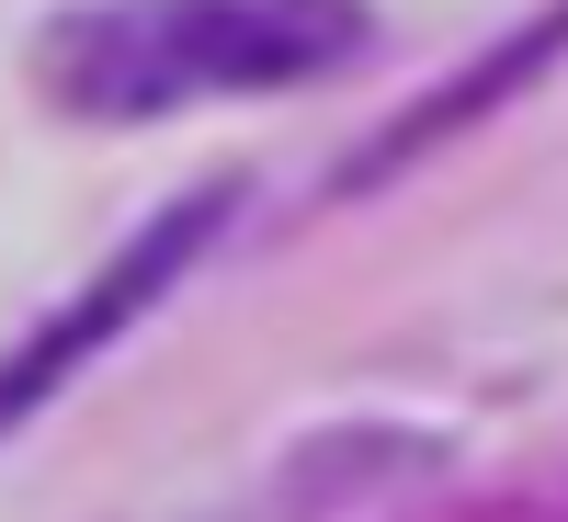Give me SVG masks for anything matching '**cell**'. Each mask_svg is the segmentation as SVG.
I'll return each mask as SVG.
<instances>
[{
  "label": "cell",
  "mask_w": 568,
  "mask_h": 522,
  "mask_svg": "<svg viewBox=\"0 0 568 522\" xmlns=\"http://www.w3.org/2000/svg\"><path fill=\"white\" fill-rule=\"evenodd\" d=\"M227 205H240L227 182H205V194H182V205H171V216L149 227V239H125V250H114L103 273H91L80 296H69V307H58V318H45L34 341H23V352H0V432H12V420H34V409L58 398L69 375L91 364V352H103V341H125V329L149 318V307L171 296V284H182V262H205V250H216Z\"/></svg>",
  "instance_id": "2"
},
{
  "label": "cell",
  "mask_w": 568,
  "mask_h": 522,
  "mask_svg": "<svg viewBox=\"0 0 568 522\" xmlns=\"http://www.w3.org/2000/svg\"><path fill=\"white\" fill-rule=\"evenodd\" d=\"M364 45V0H114L58 23L45 69L80 114H171L194 91L318 80Z\"/></svg>",
  "instance_id": "1"
},
{
  "label": "cell",
  "mask_w": 568,
  "mask_h": 522,
  "mask_svg": "<svg viewBox=\"0 0 568 522\" xmlns=\"http://www.w3.org/2000/svg\"><path fill=\"white\" fill-rule=\"evenodd\" d=\"M568 58V0H557V12H535L524 34H511L500 45V58H478V69H455V91H433V103H409L387 136H364V149H353V171H342V194H364V182H387L409 149H433V136H455V125H478L489 103H511V91H524L535 69H557Z\"/></svg>",
  "instance_id": "3"
}]
</instances>
